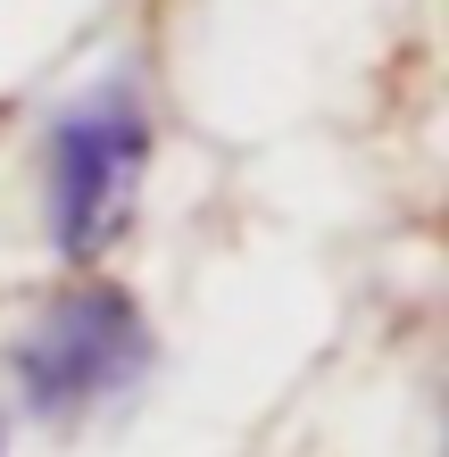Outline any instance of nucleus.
Returning a JSON list of instances; mask_svg holds the SVG:
<instances>
[{
    "label": "nucleus",
    "instance_id": "1",
    "mask_svg": "<svg viewBox=\"0 0 449 457\" xmlns=\"http://www.w3.org/2000/svg\"><path fill=\"white\" fill-rule=\"evenodd\" d=\"M150 100L134 75H100L42 133V233L67 266H100L142 217L150 183Z\"/></svg>",
    "mask_w": 449,
    "mask_h": 457
},
{
    "label": "nucleus",
    "instance_id": "3",
    "mask_svg": "<svg viewBox=\"0 0 449 457\" xmlns=\"http://www.w3.org/2000/svg\"><path fill=\"white\" fill-rule=\"evenodd\" d=\"M0 457H9V449H0Z\"/></svg>",
    "mask_w": 449,
    "mask_h": 457
},
{
    "label": "nucleus",
    "instance_id": "2",
    "mask_svg": "<svg viewBox=\"0 0 449 457\" xmlns=\"http://www.w3.org/2000/svg\"><path fill=\"white\" fill-rule=\"evenodd\" d=\"M150 366H158V333H150L142 300L100 275L50 291L9 341V383L25 399V416L59 424V433L125 408L150 383Z\"/></svg>",
    "mask_w": 449,
    "mask_h": 457
}]
</instances>
